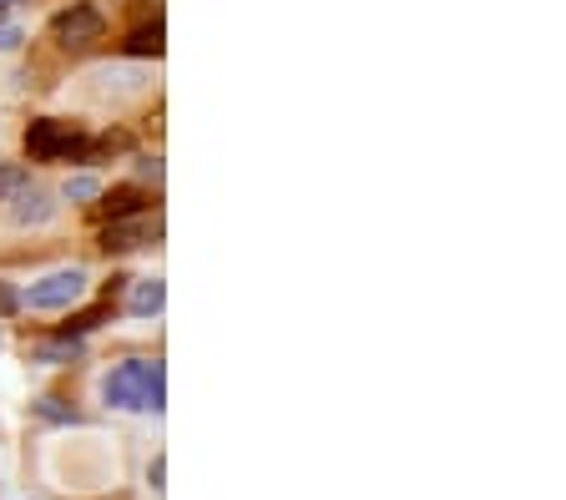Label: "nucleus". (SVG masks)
Masks as SVG:
<instances>
[{"label": "nucleus", "instance_id": "obj_10", "mask_svg": "<svg viewBox=\"0 0 566 500\" xmlns=\"http://www.w3.org/2000/svg\"><path fill=\"white\" fill-rule=\"evenodd\" d=\"M127 56H162V21H152V25H137L132 36H127Z\"/></svg>", "mask_w": 566, "mask_h": 500}, {"label": "nucleus", "instance_id": "obj_2", "mask_svg": "<svg viewBox=\"0 0 566 500\" xmlns=\"http://www.w3.org/2000/svg\"><path fill=\"white\" fill-rule=\"evenodd\" d=\"M86 268H56V274L36 278V284L21 288V309H36V313H56V309H76L86 298Z\"/></svg>", "mask_w": 566, "mask_h": 500}, {"label": "nucleus", "instance_id": "obj_13", "mask_svg": "<svg viewBox=\"0 0 566 500\" xmlns=\"http://www.w3.org/2000/svg\"><path fill=\"white\" fill-rule=\"evenodd\" d=\"M36 415L51 419V425H76V419H82L76 409H66V400H51V394L46 400H36Z\"/></svg>", "mask_w": 566, "mask_h": 500}, {"label": "nucleus", "instance_id": "obj_4", "mask_svg": "<svg viewBox=\"0 0 566 500\" xmlns=\"http://www.w3.org/2000/svg\"><path fill=\"white\" fill-rule=\"evenodd\" d=\"M51 31H56L61 46H92V41L107 36V15H102V6H92V0H72L66 11H56Z\"/></svg>", "mask_w": 566, "mask_h": 500}, {"label": "nucleus", "instance_id": "obj_18", "mask_svg": "<svg viewBox=\"0 0 566 500\" xmlns=\"http://www.w3.org/2000/svg\"><path fill=\"white\" fill-rule=\"evenodd\" d=\"M0 349H6V333H0Z\"/></svg>", "mask_w": 566, "mask_h": 500}, {"label": "nucleus", "instance_id": "obj_17", "mask_svg": "<svg viewBox=\"0 0 566 500\" xmlns=\"http://www.w3.org/2000/svg\"><path fill=\"white\" fill-rule=\"evenodd\" d=\"M21 6H31V0H0V21H11V15L21 11Z\"/></svg>", "mask_w": 566, "mask_h": 500}, {"label": "nucleus", "instance_id": "obj_7", "mask_svg": "<svg viewBox=\"0 0 566 500\" xmlns=\"http://www.w3.org/2000/svg\"><path fill=\"white\" fill-rule=\"evenodd\" d=\"M162 304H168V284H162V278H137L132 294H127V313H132V319H157Z\"/></svg>", "mask_w": 566, "mask_h": 500}, {"label": "nucleus", "instance_id": "obj_3", "mask_svg": "<svg viewBox=\"0 0 566 500\" xmlns=\"http://www.w3.org/2000/svg\"><path fill=\"white\" fill-rule=\"evenodd\" d=\"M25 152L36 157V162H61V157L82 152V131L72 121H56V117H41L25 127Z\"/></svg>", "mask_w": 566, "mask_h": 500}, {"label": "nucleus", "instance_id": "obj_9", "mask_svg": "<svg viewBox=\"0 0 566 500\" xmlns=\"http://www.w3.org/2000/svg\"><path fill=\"white\" fill-rule=\"evenodd\" d=\"M102 208H107V217H132V213H147V192H142V188H111L107 198H102Z\"/></svg>", "mask_w": 566, "mask_h": 500}, {"label": "nucleus", "instance_id": "obj_14", "mask_svg": "<svg viewBox=\"0 0 566 500\" xmlns=\"http://www.w3.org/2000/svg\"><path fill=\"white\" fill-rule=\"evenodd\" d=\"M15 313H21V294L0 278V319H15Z\"/></svg>", "mask_w": 566, "mask_h": 500}, {"label": "nucleus", "instance_id": "obj_12", "mask_svg": "<svg viewBox=\"0 0 566 500\" xmlns=\"http://www.w3.org/2000/svg\"><path fill=\"white\" fill-rule=\"evenodd\" d=\"M25 182H31V172H25V167L0 162V203H11V198L25 188Z\"/></svg>", "mask_w": 566, "mask_h": 500}, {"label": "nucleus", "instance_id": "obj_8", "mask_svg": "<svg viewBox=\"0 0 566 500\" xmlns=\"http://www.w3.org/2000/svg\"><path fill=\"white\" fill-rule=\"evenodd\" d=\"M82 339H66V333H61V339H51V344H36L31 349V364H76V359H82Z\"/></svg>", "mask_w": 566, "mask_h": 500}, {"label": "nucleus", "instance_id": "obj_15", "mask_svg": "<svg viewBox=\"0 0 566 500\" xmlns=\"http://www.w3.org/2000/svg\"><path fill=\"white\" fill-rule=\"evenodd\" d=\"M25 41V31L21 25H11V21H0V51H15Z\"/></svg>", "mask_w": 566, "mask_h": 500}, {"label": "nucleus", "instance_id": "obj_16", "mask_svg": "<svg viewBox=\"0 0 566 500\" xmlns=\"http://www.w3.org/2000/svg\"><path fill=\"white\" fill-rule=\"evenodd\" d=\"M162 476H168V455H157L152 470H147V480H152V490H162Z\"/></svg>", "mask_w": 566, "mask_h": 500}, {"label": "nucleus", "instance_id": "obj_1", "mask_svg": "<svg viewBox=\"0 0 566 500\" xmlns=\"http://www.w3.org/2000/svg\"><path fill=\"white\" fill-rule=\"evenodd\" d=\"M102 400L111 409H152V415H162V405H168L162 359H121L117 370L102 380Z\"/></svg>", "mask_w": 566, "mask_h": 500}, {"label": "nucleus", "instance_id": "obj_6", "mask_svg": "<svg viewBox=\"0 0 566 500\" xmlns=\"http://www.w3.org/2000/svg\"><path fill=\"white\" fill-rule=\"evenodd\" d=\"M11 223L15 227H46V223H56V198H51L46 188H36V182H25V188L11 198Z\"/></svg>", "mask_w": 566, "mask_h": 500}, {"label": "nucleus", "instance_id": "obj_5", "mask_svg": "<svg viewBox=\"0 0 566 500\" xmlns=\"http://www.w3.org/2000/svg\"><path fill=\"white\" fill-rule=\"evenodd\" d=\"M157 233H162V223H157V217H147V213L111 217V223L102 227V248H107V253H137V248H147Z\"/></svg>", "mask_w": 566, "mask_h": 500}, {"label": "nucleus", "instance_id": "obj_11", "mask_svg": "<svg viewBox=\"0 0 566 500\" xmlns=\"http://www.w3.org/2000/svg\"><path fill=\"white\" fill-rule=\"evenodd\" d=\"M61 198H66V203H92V198H102V182L92 178V172H76V178L61 182Z\"/></svg>", "mask_w": 566, "mask_h": 500}]
</instances>
